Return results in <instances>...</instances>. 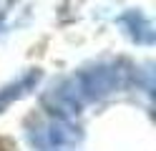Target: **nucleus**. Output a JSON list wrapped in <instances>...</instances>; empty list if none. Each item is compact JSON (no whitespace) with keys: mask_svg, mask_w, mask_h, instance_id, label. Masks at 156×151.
Returning <instances> with one entry per match:
<instances>
[]
</instances>
